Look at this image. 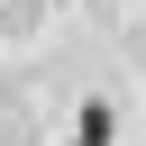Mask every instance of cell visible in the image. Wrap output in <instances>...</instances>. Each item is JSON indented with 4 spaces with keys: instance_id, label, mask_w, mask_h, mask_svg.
I'll return each mask as SVG.
<instances>
[{
    "instance_id": "cell-1",
    "label": "cell",
    "mask_w": 146,
    "mask_h": 146,
    "mask_svg": "<svg viewBox=\"0 0 146 146\" xmlns=\"http://www.w3.org/2000/svg\"><path fill=\"white\" fill-rule=\"evenodd\" d=\"M73 146H110V110H100V100L82 110V137H73Z\"/></svg>"
}]
</instances>
